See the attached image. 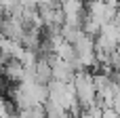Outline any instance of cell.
Masks as SVG:
<instances>
[{"instance_id": "cell-1", "label": "cell", "mask_w": 120, "mask_h": 118, "mask_svg": "<svg viewBox=\"0 0 120 118\" xmlns=\"http://www.w3.org/2000/svg\"><path fill=\"white\" fill-rule=\"evenodd\" d=\"M46 93H49V99L51 103L68 110L70 114L78 116L80 114V106H78V99H76V93H74V87L72 82H61V80H51L46 84Z\"/></svg>"}, {"instance_id": "cell-2", "label": "cell", "mask_w": 120, "mask_h": 118, "mask_svg": "<svg viewBox=\"0 0 120 118\" xmlns=\"http://www.w3.org/2000/svg\"><path fill=\"white\" fill-rule=\"evenodd\" d=\"M72 87H74V93H76V99H78L80 108H91V106L97 103V89H95L93 74H89L86 70L76 72V76L72 80Z\"/></svg>"}, {"instance_id": "cell-3", "label": "cell", "mask_w": 120, "mask_h": 118, "mask_svg": "<svg viewBox=\"0 0 120 118\" xmlns=\"http://www.w3.org/2000/svg\"><path fill=\"white\" fill-rule=\"evenodd\" d=\"M59 4H61V11H63V25L82 27L84 17H86L84 0H59Z\"/></svg>"}, {"instance_id": "cell-4", "label": "cell", "mask_w": 120, "mask_h": 118, "mask_svg": "<svg viewBox=\"0 0 120 118\" xmlns=\"http://www.w3.org/2000/svg\"><path fill=\"white\" fill-rule=\"evenodd\" d=\"M86 17L97 21L99 25H103V23H108L116 17V6H112L105 0H91L89 6H86Z\"/></svg>"}, {"instance_id": "cell-5", "label": "cell", "mask_w": 120, "mask_h": 118, "mask_svg": "<svg viewBox=\"0 0 120 118\" xmlns=\"http://www.w3.org/2000/svg\"><path fill=\"white\" fill-rule=\"evenodd\" d=\"M0 32H2L4 38H8V40L21 44V38L25 36V25H23V21H21L17 15H6V17L0 21Z\"/></svg>"}, {"instance_id": "cell-6", "label": "cell", "mask_w": 120, "mask_h": 118, "mask_svg": "<svg viewBox=\"0 0 120 118\" xmlns=\"http://www.w3.org/2000/svg\"><path fill=\"white\" fill-rule=\"evenodd\" d=\"M49 63H51V72H53V80H61V82H72L76 76V70L72 63L55 57V55H46Z\"/></svg>"}, {"instance_id": "cell-7", "label": "cell", "mask_w": 120, "mask_h": 118, "mask_svg": "<svg viewBox=\"0 0 120 118\" xmlns=\"http://www.w3.org/2000/svg\"><path fill=\"white\" fill-rule=\"evenodd\" d=\"M2 76L8 82H17L19 84L25 78V70H23V65L17 59H6V61H2Z\"/></svg>"}, {"instance_id": "cell-8", "label": "cell", "mask_w": 120, "mask_h": 118, "mask_svg": "<svg viewBox=\"0 0 120 118\" xmlns=\"http://www.w3.org/2000/svg\"><path fill=\"white\" fill-rule=\"evenodd\" d=\"M42 108H44V116H46V118H68V114H70L68 110H63V108L51 103V101H46Z\"/></svg>"}, {"instance_id": "cell-9", "label": "cell", "mask_w": 120, "mask_h": 118, "mask_svg": "<svg viewBox=\"0 0 120 118\" xmlns=\"http://www.w3.org/2000/svg\"><path fill=\"white\" fill-rule=\"evenodd\" d=\"M110 108H114V110L120 114V84L116 87V91H114V95H112V103H110Z\"/></svg>"}, {"instance_id": "cell-10", "label": "cell", "mask_w": 120, "mask_h": 118, "mask_svg": "<svg viewBox=\"0 0 120 118\" xmlns=\"http://www.w3.org/2000/svg\"><path fill=\"white\" fill-rule=\"evenodd\" d=\"M101 118H120V114L114 108H103L101 110Z\"/></svg>"}]
</instances>
